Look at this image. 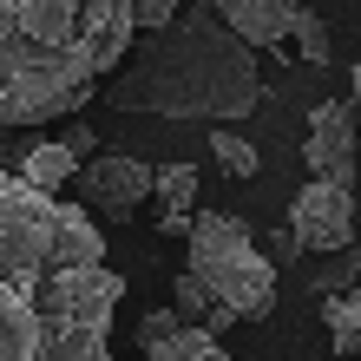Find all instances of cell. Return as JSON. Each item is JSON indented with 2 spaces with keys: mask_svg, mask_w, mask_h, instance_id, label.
<instances>
[{
  "mask_svg": "<svg viewBox=\"0 0 361 361\" xmlns=\"http://www.w3.org/2000/svg\"><path fill=\"white\" fill-rule=\"evenodd\" d=\"M138 33L132 0H0V132L99 99Z\"/></svg>",
  "mask_w": 361,
  "mask_h": 361,
  "instance_id": "1",
  "label": "cell"
},
{
  "mask_svg": "<svg viewBox=\"0 0 361 361\" xmlns=\"http://www.w3.org/2000/svg\"><path fill=\"white\" fill-rule=\"evenodd\" d=\"M105 105L164 125H230L263 105L257 47L210 7L190 0L171 27L145 33L125 66L105 79Z\"/></svg>",
  "mask_w": 361,
  "mask_h": 361,
  "instance_id": "2",
  "label": "cell"
},
{
  "mask_svg": "<svg viewBox=\"0 0 361 361\" xmlns=\"http://www.w3.org/2000/svg\"><path fill=\"white\" fill-rule=\"evenodd\" d=\"M125 276L112 263L0 276V361H112V309Z\"/></svg>",
  "mask_w": 361,
  "mask_h": 361,
  "instance_id": "3",
  "label": "cell"
},
{
  "mask_svg": "<svg viewBox=\"0 0 361 361\" xmlns=\"http://www.w3.org/2000/svg\"><path fill=\"white\" fill-rule=\"evenodd\" d=\"M79 263H105V230L92 224V204H66L33 178L0 171V276Z\"/></svg>",
  "mask_w": 361,
  "mask_h": 361,
  "instance_id": "4",
  "label": "cell"
},
{
  "mask_svg": "<svg viewBox=\"0 0 361 361\" xmlns=\"http://www.w3.org/2000/svg\"><path fill=\"white\" fill-rule=\"evenodd\" d=\"M184 243H190V269L210 283L217 302H230L237 315H269L276 309V257L257 250L243 217H230V210H197V230H190Z\"/></svg>",
  "mask_w": 361,
  "mask_h": 361,
  "instance_id": "5",
  "label": "cell"
},
{
  "mask_svg": "<svg viewBox=\"0 0 361 361\" xmlns=\"http://www.w3.org/2000/svg\"><path fill=\"white\" fill-rule=\"evenodd\" d=\"M73 190H79V204L105 210V217H132L145 197H158V164H145L132 152H99L86 171L73 178Z\"/></svg>",
  "mask_w": 361,
  "mask_h": 361,
  "instance_id": "6",
  "label": "cell"
},
{
  "mask_svg": "<svg viewBox=\"0 0 361 361\" xmlns=\"http://www.w3.org/2000/svg\"><path fill=\"white\" fill-rule=\"evenodd\" d=\"M289 230L302 237V250H348L355 243V190L335 178H309L289 204Z\"/></svg>",
  "mask_w": 361,
  "mask_h": 361,
  "instance_id": "7",
  "label": "cell"
},
{
  "mask_svg": "<svg viewBox=\"0 0 361 361\" xmlns=\"http://www.w3.org/2000/svg\"><path fill=\"white\" fill-rule=\"evenodd\" d=\"M355 132H361V105L355 99H322V105H315V112H309V132H302L309 178L348 184L355 178Z\"/></svg>",
  "mask_w": 361,
  "mask_h": 361,
  "instance_id": "8",
  "label": "cell"
},
{
  "mask_svg": "<svg viewBox=\"0 0 361 361\" xmlns=\"http://www.w3.org/2000/svg\"><path fill=\"white\" fill-rule=\"evenodd\" d=\"M230 27H237L250 47H283V39L295 33V13H302V0H210Z\"/></svg>",
  "mask_w": 361,
  "mask_h": 361,
  "instance_id": "9",
  "label": "cell"
},
{
  "mask_svg": "<svg viewBox=\"0 0 361 361\" xmlns=\"http://www.w3.org/2000/svg\"><path fill=\"white\" fill-rule=\"evenodd\" d=\"M145 361H230V348L217 342V329L210 322H178L164 335H145Z\"/></svg>",
  "mask_w": 361,
  "mask_h": 361,
  "instance_id": "10",
  "label": "cell"
},
{
  "mask_svg": "<svg viewBox=\"0 0 361 361\" xmlns=\"http://www.w3.org/2000/svg\"><path fill=\"white\" fill-rule=\"evenodd\" d=\"M79 171H86V158H79L66 138H33L27 158H20V178H33L39 190H53V197H59V190H66Z\"/></svg>",
  "mask_w": 361,
  "mask_h": 361,
  "instance_id": "11",
  "label": "cell"
},
{
  "mask_svg": "<svg viewBox=\"0 0 361 361\" xmlns=\"http://www.w3.org/2000/svg\"><path fill=\"white\" fill-rule=\"evenodd\" d=\"M322 322H329V342L342 355H361V289L322 295Z\"/></svg>",
  "mask_w": 361,
  "mask_h": 361,
  "instance_id": "12",
  "label": "cell"
},
{
  "mask_svg": "<svg viewBox=\"0 0 361 361\" xmlns=\"http://www.w3.org/2000/svg\"><path fill=\"white\" fill-rule=\"evenodd\" d=\"M158 210H197V164H158Z\"/></svg>",
  "mask_w": 361,
  "mask_h": 361,
  "instance_id": "13",
  "label": "cell"
},
{
  "mask_svg": "<svg viewBox=\"0 0 361 361\" xmlns=\"http://www.w3.org/2000/svg\"><path fill=\"white\" fill-rule=\"evenodd\" d=\"M171 302H178V309L190 315V322H210V309H217V295H210V283H204V276H197V269L184 263V269L171 276Z\"/></svg>",
  "mask_w": 361,
  "mask_h": 361,
  "instance_id": "14",
  "label": "cell"
},
{
  "mask_svg": "<svg viewBox=\"0 0 361 361\" xmlns=\"http://www.w3.org/2000/svg\"><path fill=\"white\" fill-rule=\"evenodd\" d=\"M210 158H217L230 178H257V145L237 138V132H210Z\"/></svg>",
  "mask_w": 361,
  "mask_h": 361,
  "instance_id": "15",
  "label": "cell"
},
{
  "mask_svg": "<svg viewBox=\"0 0 361 361\" xmlns=\"http://www.w3.org/2000/svg\"><path fill=\"white\" fill-rule=\"evenodd\" d=\"M295 53H302V59H329V27H322V13H315V7H302V13H295Z\"/></svg>",
  "mask_w": 361,
  "mask_h": 361,
  "instance_id": "16",
  "label": "cell"
},
{
  "mask_svg": "<svg viewBox=\"0 0 361 361\" xmlns=\"http://www.w3.org/2000/svg\"><path fill=\"white\" fill-rule=\"evenodd\" d=\"M355 269H361L355 243H348V250H329V263H322V283H315V295H342V289L355 283Z\"/></svg>",
  "mask_w": 361,
  "mask_h": 361,
  "instance_id": "17",
  "label": "cell"
},
{
  "mask_svg": "<svg viewBox=\"0 0 361 361\" xmlns=\"http://www.w3.org/2000/svg\"><path fill=\"white\" fill-rule=\"evenodd\" d=\"M132 7H138V27L158 33V27H171V20L184 13V0H132Z\"/></svg>",
  "mask_w": 361,
  "mask_h": 361,
  "instance_id": "18",
  "label": "cell"
},
{
  "mask_svg": "<svg viewBox=\"0 0 361 361\" xmlns=\"http://www.w3.org/2000/svg\"><path fill=\"white\" fill-rule=\"evenodd\" d=\"M59 138H66V145H73V152L86 158V164L99 158V132H92V125H66V132H59Z\"/></svg>",
  "mask_w": 361,
  "mask_h": 361,
  "instance_id": "19",
  "label": "cell"
},
{
  "mask_svg": "<svg viewBox=\"0 0 361 361\" xmlns=\"http://www.w3.org/2000/svg\"><path fill=\"white\" fill-rule=\"evenodd\" d=\"M269 257H302V237H295V230H276V237H269Z\"/></svg>",
  "mask_w": 361,
  "mask_h": 361,
  "instance_id": "20",
  "label": "cell"
},
{
  "mask_svg": "<svg viewBox=\"0 0 361 361\" xmlns=\"http://www.w3.org/2000/svg\"><path fill=\"white\" fill-rule=\"evenodd\" d=\"M20 158H27V145H13V132H0V171H7V164L20 171Z\"/></svg>",
  "mask_w": 361,
  "mask_h": 361,
  "instance_id": "21",
  "label": "cell"
},
{
  "mask_svg": "<svg viewBox=\"0 0 361 361\" xmlns=\"http://www.w3.org/2000/svg\"><path fill=\"white\" fill-rule=\"evenodd\" d=\"M355 105H361V66H355Z\"/></svg>",
  "mask_w": 361,
  "mask_h": 361,
  "instance_id": "22",
  "label": "cell"
}]
</instances>
